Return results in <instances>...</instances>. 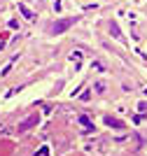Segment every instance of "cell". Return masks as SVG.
<instances>
[{
	"label": "cell",
	"mask_w": 147,
	"mask_h": 156,
	"mask_svg": "<svg viewBox=\"0 0 147 156\" xmlns=\"http://www.w3.org/2000/svg\"><path fill=\"white\" fill-rule=\"evenodd\" d=\"M75 24V19H65V21H59V24H54L52 26V33H63L68 26H72Z\"/></svg>",
	"instance_id": "cell-1"
},
{
	"label": "cell",
	"mask_w": 147,
	"mask_h": 156,
	"mask_svg": "<svg viewBox=\"0 0 147 156\" xmlns=\"http://www.w3.org/2000/svg\"><path fill=\"white\" fill-rule=\"evenodd\" d=\"M105 121H108V126H115V128H121V121H117V119H105Z\"/></svg>",
	"instance_id": "cell-2"
},
{
	"label": "cell",
	"mask_w": 147,
	"mask_h": 156,
	"mask_svg": "<svg viewBox=\"0 0 147 156\" xmlns=\"http://www.w3.org/2000/svg\"><path fill=\"white\" fill-rule=\"evenodd\" d=\"M19 9H21V12H24V16H26V19H33V12H30L28 7H24V5H21V7H19Z\"/></svg>",
	"instance_id": "cell-3"
},
{
	"label": "cell",
	"mask_w": 147,
	"mask_h": 156,
	"mask_svg": "<svg viewBox=\"0 0 147 156\" xmlns=\"http://www.w3.org/2000/svg\"><path fill=\"white\" fill-rule=\"evenodd\" d=\"M80 121H82V124H84V126H91V121H89V117H84V114L80 117Z\"/></svg>",
	"instance_id": "cell-4"
}]
</instances>
